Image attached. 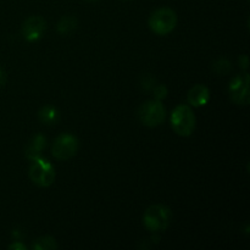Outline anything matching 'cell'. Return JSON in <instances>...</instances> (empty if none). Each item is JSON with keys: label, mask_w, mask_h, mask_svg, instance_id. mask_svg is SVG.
Here are the masks:
<instances>
[{"label": "cell", "mask_w": 250, "mask_h": 250, "mask_svg": "<svg viewBox=\"0 0 250 250\" xmlns=\"http://www.w3.org/2000/svg\"><path fill=\"white\" fill-rule=\"evenodd\" d=\"M177 24V15L170 7H161L155 10L149 19L150 29L156 34L165 36L175 29Z\"/></svg>", "instance_id": "cell-3"}, {"label": "cell", "mask_w": 250, "mask_h": 250, "mask_svg": "<svg viewBox=\"0 0 250 250\" xmlns=\"http://www.w3.org/2000/svg\"><path fill=\"white\" fill-rule=\"evenodd\" d=\"M172 221L171 210L165 205H151L143 215V224L150 232H164Z\"/></svg>", "instance_id": "cell-1"}, {"label": "cell", "mask_w": 250, "mask_h": 250, "mask_svg": "<svg viewBox=\"0 0 250 250\" xmlns=\"http://www.w3.org/2000/svg\"><path fill=\"white\" fill-rule=\"evenodd\" d=\"M39 120L43 122L46 126H53L60 119V114H59L58 110L53 106H44L43 109L39 111L38 114Z\"/></svg>", "instance_id": "cell-11"}, {"label": "cell", "mask_w": 250, "mask_h": 250, "mask_svg": "<svg viewBox=\"0 0 250 250\" xmlns=\"http://www.w3.org/2000/svg\"><path fill=\"white\" fill-rule=\"evenodd\" d=\"M154 94H155V98L158 100L164 99V98H165L166 95H167V89H166L165 85L160 84V85H158V87H156L155 89H154Z\"/></svg>", "instance_id": "cell-14"}, {"label": "cell", "mask_w": 250, "mask_h": 250, "mask_svg": "<svg viewBox=\"0 0 250 250\" xmlns=\"http://www.w3.org/2000/svg\"><path fill=\"white\" fill-rule=\"evenodd\" d=\"M56 247V241L53 237H41L34 242L32 248L36 250H54Z\"/></svg>", "instance_id": "cell-13"}, {"label": "cell", "mask_w": 250, "mask_h": 250, "mask_svg": "<svg viewBox=\"0 0 250 250\" xmlns=\"http://www.w3.org/2000/svg\"><path fill=\"white\" fill-rule=\"evenodd\" d=\"M46 29V22L42 16H31L24 21L22 33L28 42H34L42 37Z\"/></svg>", "instance_id": "cell-8"}, {"label": "cell", "mask_w": 250, "mask_h": 250, "mask_svg": "<svg viewBox=\"0 0 250 250\" xmlns=\"http://www.w3.org/2000/svg\"><path fill=\"white\" fill-rule=\"evenodd\" d=\"M229 93L232 99L238 104H249V76L244 73L234 78L229 84Z\"/></svg>", "instance_id": "cell-7"}, {"label": "cell", "mask_w": 250, "mask_h": 250, "mask_svg": "<svg viewBox=\"0 0 250 250\" xmlns=\"http://www.w3.org/2000/svg\"><path fill=\"white\" fill-rule=\"evenodd\" d=\"M210 99V92L205 85L197 84L188 92V103L192 106H204Z\"/></svg>", "instance_id": "cell-9"}, {"label": "cell", "mask_w": 250, "mask_h": 250, "mask_svg": "<svg viewBox=\"0 0 250 250\" xmlns=\"http://www.w3.org/2000/svg\"><path fill=\"white\" fill-rule=\"evenodd\" d=\"M77 150L78 139L73 134L63 133L54 141L51 153L58 160H68L76 155Z\"/></svg>", "instance_id": "cell-6"}, {"label": "cell", "mask_w": 250, "mask_h": 250, "mask_svg": "<svg viewBox=\"0 0 250 250\" xmlns=\"http://www.w3.org/2000/svg\"><path fill=\"white\" fill-rule=\"evenodd\" d=\"M173 131L182 137H188L194 132L195 116L189 105H178L171 115Z\"/></svg>", "instance_id": "cell-2"}, {"label": "cell", "mask_w": 250, "mask_h": 250, "mask_svg": "<svg viewBox=\"0 0 250 250\" xmlns=\"http://www.w3.org/2000/svg\"><path fill=\"white\" fill-rule=\"evenodd\" d=\"M44 146H45V137L42 136V134H37L32 142L29 143V146L26 149V156L31 160L38 158L41 151L43 150Z\"/></svg>", "instance_id": "cell-10"}, {"label": "cell", "mask_w": 250, "mask_h": 250, "mask_svg": "<svg viewBox=\"0 0 250 250\" xmlns=\"http://www.w3.org/2000/svg\"><path fill=\"white\" fill-rule=\"evenodd\" d=\"M9 249H21V250H24V249H26V246H23V244H20V243H14V244H11V246L9 247Z\"/></svg>", "instance_id": "cell-16"}, {"label": "cell", "mask_w": 250, "mask_h": 250, "mask_svg": "<svg viewBox=\"0 0 250 250\" xmlns=\"http://www.w3.org/2000/svg\"><path fill=\"white\" fill-rule=\"evenodd\" d=\"M76 24H77V21H76L75 17L72 16H65L60 20V22L58 23V31L59 33L61 34H67L70 32H72L73 29L76 28Z\"/></svg>", "instance_id": "cell-12"}, {"label": "cell", "mask_w": 250, "mask_h": 250, "mask_svg": "<svg viewBox=\"0 0 250 250\" xmlns=\"http://www.w3.org/2000/svg\"><path fill=\"white\" fill-rule=\"evenodd\" d=\"M138 116L144 126L156 127L165 120L166 111L159 100H150L139 107Z\"/></svg>", "instance_id": "cell-5"}, {"label": "cell", "mask_w": 250, "mask_h": 250, "mask_svg": "<svg viewBox=\"0 0 250 250\" xmlns=\"http://www.w3.org/2000/svg\"><path fill=\"white\" fill-rule=\"evenodd\" d=\"M31 167H29V177L34 185L39 187H49L53 185L55 180V170L53 165L45 159L38 158L33 159Z\"/></svg>", "instance_id": "cell-4"}, {"label": "cell", "mask_w": 250, "mask_h": 250, "mask_svg": "<svg viewBox=\"0 0 250 250\" xmlns=\"http://www.w3.org/2000/svg\"><path fill=\"white\" fill-rule=\"evenodd\" d=\"M5 82H6V75H5L4 71L0 68V87H2V85L5 84Z\"/></svg>", "instance_id": "cell-15"}]
</instances>
